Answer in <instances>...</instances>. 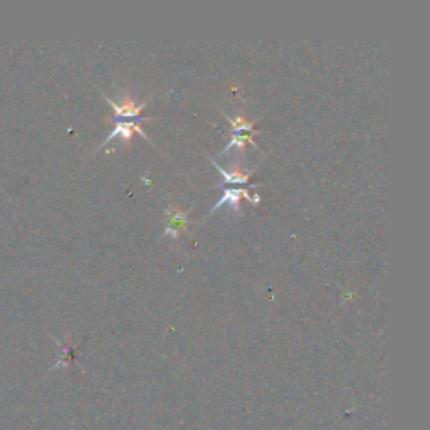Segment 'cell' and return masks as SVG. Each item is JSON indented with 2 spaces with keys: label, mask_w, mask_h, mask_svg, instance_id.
I'll return each instance as SVG.
<instances>
[{
  "label": "cell",
  "mask_w": 430,
  "mask_h": 430,
  "mask_svg": "<svg viewBox=\"0 0 430 430\" xmlns=\"http://www.w3.org/2000/svg\"><path fill=\"white\" fill-rule=\"evenodd\" d=\"M242 197H246L249 202L254 203V205H258L259 200H261L259 199V195H254V197H252V195H249V192L246 190V188H224V197H222L217 203H215L214 209L209 212V217L215 212V210H218L220 207H224V205H227L229 209L234 210V212H239L240 210V199Z\"/></svg>",
  "instance_id": "6da1fadb"
},
{
  "label": "cell",
  "mask_w": 430,
  "mask_h": 430,
  "mask_svg": "<svg viewBox=\"0 0 430 430\" xmlns=\"http://www.w3.org/2000/svg\"><path fill=\"white\" fill-rule=\"evenodd\" d=\"M103 96H104V100H106L108 103L113 106V111H115V115H116V122H120V118L143 120V118H138V115L143 111V108L146 106L148 101H143V103L137 104L133 98H131L128 93L122 94V101H120V103H115L113 100H109L106 94H103Z\"/></svg>",
  "instance_id": "7a4b0ae2"
},
{
  "label": "cell",
  "mask_w": 430,
  "mask_h": 430,
  "mask_svg": "<svg viewBox=\"0 0 430 430\" xmlns=\"http://www.w3.org/2000/svg\"><path fill=\"white\" fill-rule=\"evenodd\" d=\"M187 212L179 205H172L167 210V224H165V237L179 239L180 234L187 231Z\"/></svg>",
  "instance_id": "3957f363"
},
{
  "label": "cell",
  "mask_w": 430,
  "mask_h": 430,
  "mask_svg": "<svg viewBox=\"0 0 430 430\" xmlns=\"http://www.w3.org/2000/svg\"><path fill=\"white\" fill-rule=\"evenodd\" d=\"M139 123H142V122H116L115 130H113V133L106 138V142L103 143V146L106 145L108 142H111V139H115V138H122L124 143H128L135 133L142 135L143 138L148 139V137H146V133H145V131H143V128L139 126Z\"/></svg>",
  "instance_id": "277c9868"
},
{
  "label": "cell",
  "mask_w": 430,
  "mask_h": 430,
  "mask_svg": "<svg viewBox=\"0 0 430 430\" xmlns=\"http://www.w3.org/2000/svg\"><path fill=\"white\" fill-rule=\"evenodd\" d=\"M210 163L222 173V177H224V180L227 183H247L249 179H251V172H244L239 165H236L232 170H224L222 167H218L214 160Z\"/></svg>",
  "instance_id": "5b68a950"
},
{
  "label": "cell",
  "mask_w": 430,
  "mask_h": 430,
  "mask_svg": "<svg viewBox=\"0 0 430 430\" xmlns=\"http://www.w3.org/2000/svg\"><path fill=\"white\" fill-rule=\"evenodd\" d=\"M246 143H251L252 146H256L258 148V145H256V139L252 138V135H244V133H234V138L231 139V142L227 143V146H225L224 150H222L220 155H225L229 152V150L234 148V146H237L239 150H242L244 152V146H246Z\"/></svg>",
  "instance_id": "8992f818"
},
{
  "label": "cell",
  "mask_w": 430,
  "mask_h": 430,
  "mask_svg": "<svg viewBox=\"0 0 430 430\" xmlns=\"http://www.w3.org/2000/svg\"><path fill=\"white\" fill-rule=\"evenodd\" d=\"M227 120H229V123H231L234 133H244V131H249V133H251V131L254 130V124H252L251 122H247L242 115H239L237 118H231V116H227Z\"/></svg>",
  "instance_id": "52a82bcc"
}]
</instances>
